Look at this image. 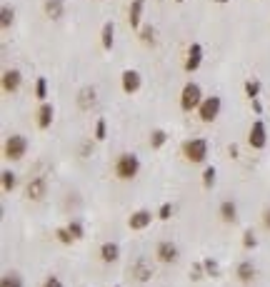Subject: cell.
<instances>
[{"label": "cell", "instance_id": "37", "mask_svg": "<svg viewBox=\"0 0 270 287\" xmlns=\"http://www.w3.org/2000/svg\"><path fill=\"white\" fill-rule=\"evenodd\" d=\"M43 287H63V282H60V277H55V275H50L45 282H43Z\"/></svg>", "mask_w": 270, "mask_h": 287}, {"label": "cell", "instance_id": "24", "mask_svg": "<svg viewBox=\"0 0 270 287\" xmlns=\"http://www.w3.org/2000/svg\"><path fill=\"white\" fill-rule=\"evenodd\" d=\"M165 142H168V132H165V130H160V127H158V130H153V132H150V148H153V150H160V148L165 145Z\"/></svg>", "mask_w": 270, "mask_h": 287}, {"label": "cell", "instance_id": "17", "mask_svg": "<svg viewBox=\"0 0 270 287\" xmlns=\"http://www.w3.org/2000/svg\"><path fill=\"white\" fill-rule=\"evenodd\" d=\"M235 275H238V280H240L243 285H250V282L255 280L258 270H255L253 260H243V262H238V267H235Z\"/></svg>", "mask_w": 270, "mask_h": 287}, {"label": "cell", "instance_id": "43", "mask_svg": "<svg viewBox=\"0 0 270 287\" xmlns=\"http://www.w3.org/2000/svg\"><path fill=\"white\" fill-rule=\"evenodd\" d=\"M115 287H120V285H115Z\"/></svg>", "mask_w": 270, "mask_h": 287}, {"label": "cell", "instance_id": "8", "mask_svg": "<svg viewBox=\"0 0 270 287\" xmlns=\"http://www.w3.org/2000/svg\"><path fill=\"white\" fill-rule=\"evenodd\" d=\"M120 83H123V93H125V95H135V93L140 90V85H143V75H140L138 70L128 68V70H123Z\"/></svg>", "mask_w": 270, "mask_h": 287}, {"label": "cell", "instance_id": "7", "mask_svg": "<svg viewBox=\"0 0 270 287\" xmlns=\"http://www.w3.org/2000/svg\"><path fill=\"white\" fill-rule=\"evenodd\" d=\"M178 255H180V250H178V245H175V242H170V240H160V242H158V247H155V257H158V262H163V265L175 262V260H178Z\"/></svg>", "mask_w": 270, "mask_h": 287}, {"label": "cell", "instance_id": "23", "mask_svg": "<svg viewBox=\"0 0 270 287\" xmlns=\"http://www.w3.org/2000/svg\"><path fill=\"white\" fill-rule=\"evenodd\" d=\"M155 38H158V33H155L153 25H143V28H140V43H143L145 48H153V45H155Z\"/></svg>", "mask_w": 270, "mask_h": 287}, {"label": "cell", "instance_id": "30", "mask_svg": "<svg viewBox=\"0 0 270 287\" xmlns=\"http://www.w3.org/2000/svg\"><path fill=\"white\" fill-rule=\"evenodd\" d=\"M35 97H38V100H48V80H45V78H38V80H35Z\"/></svg>", "mask_w": 270, "mask_h": 287}, {"label": "cell", "instance_id": "3", "mask_svg": "<svg viewBox=\"0 0 270 287\" xmlns=\"http://www.w3.org/2000/svg\"><path fill=\"white\" fill-rule=\"evenodd\" d=\"M203 100H205L203 97V88L198 83H185V88L180 93V110L183 112H193V110L200 107Z\"/></svg>", "mask_w": 270, "mask_h": 287}, {"label": "cell", "instance_id": "19", "mask_svg": "<svg viewBox=\"0 0 270 287\" xmlns=\"http://www.w3.org/2000/svg\"><path fill=\"white\" fill-rule=\"evenodd\" d=\"M220 220L228 222V225L238 222V205H235V200H223L220 202Z\"/></svg>", "mask_w": 270, "mask_h": 287}, {"label": "cell", "instance_id": "18", "mask_svg": "<svg viewBox=\"0 0 270 287\" xmlns=\"http://www.w3.org/2000/svg\"><path fill=\"white\" fill-rule=\"evenodd\" d=\"M100 260H103L105 265L118 262V260H120V245H118V242H103V245H100Z\"/></svg>", "mask_w": 270, "mask_h": 287}, {"label": "cell", "instance_id": "27", "mask_svg": "<svg viewBox=\"0 0 270 287\" xmlns=\"http://www.w3.org/2000/svg\"><path fill=\"white\" fill-rule=\"evenodd\" d=\"M0 287H23V277L18 272H5L0 280Z\"/></svg>", "mask_w": 270, "mask_h": 287}, {"label": "cell", "instance_id": "38", "mask_svg": "<svg viewBox=\"0 0 270 287\" xmlns=\"http://www.w3.org/2000/svg\"><path fill=\"white\" fill-rule=\"evenodd\" d=\"M263 225H265V230H270V205H268L265 212H263Z\"/></svg>", "mask_w": 270, "mask_h": 287}, {"label": "cell", "instance_id": "42", "mask_svg": "<svg viewBox=\"0 0 270 287\" xmlns=\"http://www.w3.org/2000/svg\"><path fill=\"white\" fill-rule=\"evenodd\" d=\"M175 3H185V0H175Z\"/></svg>", "mask_w": 270, "mask_h": 287}, {"label": "cell", "instance_id": "15", "mask_svg": "<svg viewBox=\"0 0 270 287\" xmlns=\"http://www.w3.org/2000/svg\"><path fill=\"white\" fill-rule=\"evenodd\" d=\"M43 10H45L48 20L58 23V20H63V15H65V0H45Z\"/></svg>", "mask_w": 270, "mask_h": 287}, {"label": "cell", "instance_id": "39", "mask_svg": "<svg viewBox=\"0 0 270 287\" xmlns=\"http://www.w3.org/2000/svg\"><path fill=\"white\" fill-rule=\"evenodd\" d=\"M250 102H253V110L260 115V112H263V105H260V100H250Z\"/></svg>", "mask_w": 270, "mask_h": 287}, {"label": "cell", "instance_id": "2", "mask_svg": "<svg viewBox=\"0 0 270 287\" xmlns=\"http://www.w3.org/2000/svg\"><path fill=\"white\" fill-rule=\"evenodd\" d=\"M183 155L188 163L193 165H200L208 160V140L205 137H190L183 142Z\"/></svg>", "mask_w": 270, "mask_h": 287}, {"label": "cell", "instance_id": "22", "mask_svg": "<svg viewBox=\"0 0 270 287\" xmlns=\"http://www.w3.org/2000/svg\"><path fill=\"white\" fill-rule=\"evenodd\" d=\"M13 23H15V8L13 5H3V8H0V28L8 30Z\"/></svg>", "mask_w": 270, "mask_h": 287}, {"label": "cell", "instance_id": "31", "mask_svg": "<svg viewBox=\"0 0 270 287\" xmlns=\"http://www.w3.org/2000/svg\"><path fill=\"white\" fill-rule=\"evenodd\" d=\"M105 137H108V122L100 117V120L95 122V135H93V140H98V142H100V140H105Z\"/></svg>", "mask_w": 270, "mask_h": 287}, {"label": "cell", "instance_id": "36", "mask_svg": "<svg viewBox=\"0 0 270 287\" xmlns=\"http://www.w3.org/2000/svg\"><path fill=\"white\" fill-rule=\"evenodd\" d=\"M170 217H173V205H170V202L160 205V210H158V220H170Z\"/></svg>", "mask_w": 270, "mask_h": 287}, {"label": "cell", "instance_id": "9", "mask_svg": "<svg viewBox=\"0 0 270 287\" xmlns=\"http://www.w3.org/2000/svg\"><path fill=\"white\" fill-rule=\"evenodd\" d=\"M48 192V180L45 178H33L28 185H25V197L33 200V202H40Z\"/></svg>", "mask_w": 270, "mask_h": 287}, {"label": "cell", "instance_id": "40", "mask_svg": "<svg viewBox=\"0 0 270 287\" xmlns=\"http://www.w3.org/2000/svg\"><path fill=\"white\" fill-rule=\"evenodd\" d=\"M80 153H83V158H88V153H90V142H85V145H83V150H80Z\"/></svg>", "mask_w": 270, "mask_h": 287}, {"label": "cell", "instance_id": "11", "mask_svg": "<svg viewBox=\"0 0 270 287\" xmlns=\"http://www.w3.org/2000/svg\"><path fill=\"white\" fill-rule=\"evenodd\" d=\"M200 65H203V45H200V43H193V45L188 48V55H185V70H188V73H195Z\"/></svg>", "mask_w": 270, "mask_h": 287}, {"label": "cell", "instance_id": "34", "mask_svg": "<svg viewBox=\"0 0 270 287\" xmlns=\"http://www.w3.org/2000/svg\"><path fill=\"white\" fill-rule=\"evenodd\" d=\"M205 275H208V272H205V265H203V262H195V265L190 267V277H193L195 282H200Z\"/></svg>", "mask_w": 270, "mask_h": 287}, {"label": "cell", "instance_id": "14", "mask_svg": "<svg viewBox=\"0 0 270 287\" xmlns=\"http://www.w3.org/2000/svg\"><path fill=\"white\" fill-rule=\"evenodd\" d=\"M150 222H153V212H150V210H135V212L128 217V227H130V230H145Z\"/></svg>", "mask_w": 270, "mask_h": 287}, {"label": "cell", "instance_id": "28", "mask_svg": "<svg viewBox=\"0 0 270 287\" xmlns=\"http://www.w3.org/2000/svg\"><path fill=\"white\" fill-rule=\"evenodd\" d=\"M215 180H218V170H215L213 165H208V168L203 170V188L210 190V188L215 185Z\"/></svg>", "mask_w": 270, "mask_h": 287}, {"label": "cell", "instance_id": "10", "mask_svg": "<svg viewBox=\"0 0 270 287\" xmlns=\"http://www.w3.org/2000/svg\"><path fill=\"white\" fill-rule=\"evenodd\" d=\"M35 120H38V127L40 130H48V127H53V120H55V107H53V102H40V107L35 110Z\"/></svg>", "mask_w": 270, "mask_h": 287}, {"label": "cell", "instance_id": "33", "mask_svg": "<svg viewBox=\"0 0 270 287\" xmlns=\"http://www.w3.org/2000/svg\"><path fill=\"white\" fill-rule=\"evenodd\" d=\"M55 237H58L63 245H73V242H75V237L70 235V230H68V227H58V230H55Z\"/></svg>", "mask_w": 270, "mask_h": 287}, {"label": "cell", "instance_id": "16", "mask_svg": "<svg viewBox=\"0 0 270 287\" xmlns=\"http://www.w3.org/2000/svg\"><path fill=\"white\" fill-rule=\"evenodd\" d=\"M95 100H98V90H95L93 85L80 88V93H78V107H80V110H93Z\"/></svg>", "mask_w": 270, "mask_h": 287}, {"label": "cell", "instance_id": "12", "mask_svg": "<svg viewBox=\"0 0 270 287\" xmlns=\"http://www.w3.org/2000/svg\"><path fill=\"white\" fill-rule=\"evenodd\" d=\"M143 10H145V0H133L130 8H128V23L133 30L143 28Z\"/></svg>", "mask_w": 270, "mask_h": 287}, {"label": "cell", "instance_id": "25", "mask_svg": "<svg viewBox=\"0 0 270 287\" xmlns=\"http://www.w3.org/2000/svg\"><path fill=\"white\" fill-rule=\"evenodd\" d=\"M3 192H13L15 190V185H18V175L13 173V170H3Z\"/></svg>", "mask_w": 270, "mask_h": 287}, {"label": "cell", "instance_id": "21", "mask_svg": "<svg viewBox=\"0 0 270 287\" xmlns=\"http://www.w3.org/2000/svg\"><path fill=\"white\" fill-rule=\"evenodd\" d=\"M100 43H103V50H113V43H115V23H105L103 30H100Z\"/></svg>", "mask_w": 270, "mask_h": 287}, {"label": "cell", "instance_id": "20", "mask_svg": "<svg viewBox=\"0 0 270 287\" xmlns=\"http://www.w3.org/2000/svg\"><path fill=\"white\" fill-rule=\"evenodd\" d=\"M133 277L138 280V282H148L150 277H153V267L148 265V260H138L135 265H133Z\"/></svg>", "mask_w": 270, "mask_h": 287}, {"label": "cell", "instance_id": "26", "mask_svg": "<svg viewBox=\"0 0 270 287\" xmlns=\"http://www.w3.org/2000/svg\"><path fill=\"white\" fill-rule=\"evenodd\" d=\"M245 95H248V100H258V95H260V90H263V85H260V80H245Z\"/></svg>", "mask_w": 270, "mask_h": 287}, {"label": "cell", "instance_id": "5", "mask_svg": "<svg viewBox=\"0 0 270 287\" xmlns=\"http://www.w3.org/2000/svg\"><path fill=\"white\" fill-rule=\"evenodd\" d=\"M220 110H223V100H220L218 95H210V97H205V100L200 102L198 117H200V122H213V120H218Z\"/></svg>", "mask_w": 270, "mask_h": 287}, {"label": "cell", "instance_id": "32", "mask_svg": "<svg viewBox=\"0 0 270 287\" xmlns=\"http://www.w3.org/2000/svg\"><path fill=\"white\" fill-rule=\"evenodd\" d=\"M203 265H205V272H208V277H218V275H220L218 260H213V257H205V260H203Z\"/></svg>", "mask_w": 270, "mask_h": 287}, {"label": "cell", "instance_id": "6", "mask_svg": "<svg viewBox=\"0 0 270 287\" xmlns=\"http://www.w3.org/2000/svg\"><path fill=\"white\" fill-rule=\"evenodd\" d=\"M248 145L253 150H263L268 145V127H265L263 120H255L250 125V130H248Z\"/></svg>", "mask_w": 270, "mask_h": 287}, {"label": "cell", "instance_id": "4", "mask_svg": "<svg viewBox=\"0 0 270 287\" xmlns=\"http://www.w3.org/2000/svg\"><path fill=\"white\" fill-rule=\"evenodd\" d=\"M25 153H28V137L25 135H20V132H15V135H8V140H5V145H3V155L8 158V160H23L25 158Z\"/></svg>", "mask_w": 270, "mask_h": 287}, {"label": "cell", "instance_id": "41", "mask_svg": "<svg viewBox=\"0 0 270 287\" xmlns=\"http://www.w3.org/2000/svg\"><path fill=\"white\" fill-rule=\"evenodd\" d=\"M215 3H220V5H225V3H228V0H215Z\"/></svg>", "mask_w": 270, "mask_h": 287}, {"label": "cell", "instance_id": "1", "mask_svg": "<svg viewBox=\"0 0 270 287\" xmlns=\"http://www.w3.org/2000/svg\"><path fill=\"white\" fill-rule=\"evenodd\" d=\"M113 173L118 180H135L138 173H140V158L135 153H123L118 155L115 165H113Z\"/></svg>", "mask_w": 270, "mask_h": 287}, {"label": "cell", "instance_id": "29", "mask_svg": "<svg viewBox=\"0 0 270 287\" xmlns=\"http://www.w3.org/2000/svg\"><path fill=\"white\" fill-rule=\"evenodd\" d=\"M65 227L70 230V235L75 237V242H78V240H83V235H85V227H83V222H80V220H70Z\"/></svg>", "mask_w": 270, "mask_h": 287}, {"label": "cell", "instance_id": "35", "mask_svg": "<svg viewBox=\"0 0 270 287\" xmlns=\"http://www.w3.org/2000/svg\"><path fill=\"white\" fill-rule=\"evenodd\" d=\"M255 245H258L255 232H253V230H245V232H243V247H245V250H253Z\"/></svg>", "mask_w": 270, "mask_h": 287}, {"label": "cell", "instance_id": "13", "mask_svg": "<svg viewBox=\"0 0 270 287\" xmlns=\"http://www.w3.org/2000/svg\"><path fill=\"white\" fill-rule=\"evenodd\" d=\"M20 85H23V73L20 70H5L3 73V90L5 93H18L20 90Z\"/></svg>", "mask_w": 270, "mask_h": 287}]
</instances>
